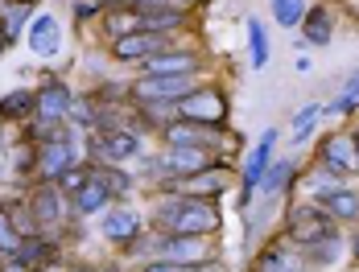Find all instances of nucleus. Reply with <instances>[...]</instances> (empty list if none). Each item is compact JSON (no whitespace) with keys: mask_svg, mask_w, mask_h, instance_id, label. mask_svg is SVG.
Segmentation results:
<instances>
[{"mask_svg":"<svg viewBox=\"0 0 359 272\" xmlns=\"http://www.w3.org/2000/svg\"><path fill=\"white\" fill-rule=\"evenodd\" d=\"M178 103H182V116L186 120H198V124H211V128H219L223 116H227V100L219 91H198V95H186Z\"/></svg>","mask_w":359,"mask_h":272,"instance_id":"obj_5","label":"nucleus"},{"mask_svg":"<svg viewBox=\"0 0 359 272\" xmlns=\"http://www.w3.org/2000/svg\"><path fill=\"white\" fill-rule=\"evenodd\" d=\"M144 67H149V74H194V70H198V58L186 54V50H182V54H165V50H161V54H153Z\"/></svg>","mask_w":359,"mask_h":272,"instance_id":"obj_13","label":"nucleus"},{"mask_svg":"<svg viewBox=\"0 0 359 272\" xmlns=\"http://www.w3.org/2000/svg\"><path fill=\"white\" fill-rule=\"evenodd\" d=\"M273 140H277V132H264L260 136V144L252 149V157H248V170H244V186H256V182H264V173H269V157H273Z\"/></svg>","mask_w":359,"mask_h":272,"instance_id":"obj_14","label":"nucleus"},{"mask_svg":"<svg viewBox=\"0 0 359 272\" xmlns=\"http://www.w3.org/2000/svg\"><path fill=\"white\" fill-rule=\"evenodd\" d=\"M165 136H170V144H203V140H211V128H203L198 120H186V124L165 128Z\"/></svg>","mask_w":359,"mask_h":272,"instance_id":"obj_21","label":"nucleus"},{"mask_svg":"<svg viewBox=\"0 0 359 272\" xmlns=\"http://www.w3.org/2000/svg\"><path fill=\"white\" fill-rule=\"evenodd\" d=\"M25 17H29V0H21V4H8V8H0V21H4V41H13V37L21 34Z\"/></svg>","mask_w":359,"mask_h":272,"instance_id":"obj_24","label":"nucleus"},{"mask_svg":"<svg viewBox=\"0 0 359 272\" xmlns=\"http://www.w3.org/2000/svg\"><path fill=\"white\" fill-rule=\"evenodd\" d=\"M323 206L334 219H359V194H351V190H326Z\"/></svg>","mask_w":359,"mask_h":272,"instance_id":"obj_18","label":"nucleus"},{"mask_svg":"<svg viewBox=\"0 0 359 272\" xmlns=\"http://www.w3.org/2000/svg\"><path fill=\"white\" fill-rule=\"evenodd\" d=\"M137 25L149 29V34H161V29H178L182 25V13L178 8H141Z\"/></svg>","mask_w":359,"mask_h":272,"instance_id":"obj_17","label":"nucleus"},{"mask_svg":"<svg viewBox=\"0 0 359 272\" xmlns=\"http://www.w3.org/2000/svg\"><path fill=\"white\" fill-rule=\"evenodd\" d=\"M13 161H17V170H21V173L34 170V153H25V149H17V153H13Z\"/></svg>","mask_w":359,"mask_h":272,"instance_id":"obj_35","label":"nucleus"},{"mask_svg":"<svg viewBox=\"0 0 359 272\" xmlns=\"http://www.w3.org/2000/svg\"><path fill=\"white\" fill-rule=\"evenodd\" d=\"M347 95H351V100H359V74L351 79V83H347Z\"/></svg>","mask_w":359,"mask_h":272,"instance_id":"obj_38","label":"nucleus"},{"mask_svg":"<svg viewBox=\"0 0 359 272\" xmlns=\"http://www.w3.org/2000/svg\"><path fill=\"white\" fill-rule=\"evenodd\" d=\"M306 41L310 46H326L330 41V17H326V8H310L306 13Z\"/></svg>","mask_w":359,"mask_h":272,"instance_id":"obj_22","label":"nucleus"},{"mask_svg":"<svg viewBox=\"0 0 359 272\" xmlns=\"http://www.w3.org/2000/svg\"><path fill=\"white\" fill-rule=\"evenodd\" d=\"M351 136H355V157H359V132H351Z\"/></svg>","mask_w":359,"mask_h":272,"instance_id":"obj_41","label":"nucleus"},{"mask_svg":"<svg viewBox=\"0 0 359 272\" xmlns=\"http://www.w3.org/2000/svg\"><path fill=\"white\" fill-rule=\"evenodd\" d=\"M323 170L326 173H351V170H359L355 136L339 132V136H330V140H326V144H323Z\"/></svg>","mask_w":359,"mask_h":272,"instance_id":"obj_6","label":"nucleus"},{"mask_svg":"<svg viewBox=\"0 0 359 272\" xmlns=\"http://www.w3.org/2000/svg\"><path fill=\"white\" fill-rule=\"evenodd\" d=\"M87 177H91V170H67L62 173V182H58V190H62V194H74V190H83Z\"/></svg>","mask_w":359,"mask_h":272,"instance_id":"obj_32","label":"nucleus"},{"mask_svg":"<svg viewBox=\"0 0 359 272\" xmlns=\"http://www.w3.org/2000/svg\"><path fill=\"white\" fill-rule=\"evenodd\" d=\"M293 173V161H277V165H269V173H264V194H273V190H281L285 186V177Z\"/></svg>","mask_w":359,"mask_h":272,"instance_id":"obj_30","label":"nucleus"},{"mask_svg":"<svg viewBox=\"0 0 359 272\" xmlns=\"http://www.w3.org/2000/svg\"><path fill=\"white\" fill-rule=\"evenodd\" d=\"M248 50H252V67L269 62V34H264L260 21H248Z\"/></svg>","mask_w":359,"mask_h":272,"instance_id":"obj_26","label":"nucleus"},{"mask_svg":"<svg viewBox=\"0 0 359 272\" xmlns=\"http://www.w3.org/2000/svg\"><path fill=\"white\" fill-rule=\"evenodd\" d=\"M8 272H29V268H25V264H21V260H17V264H13V268H8Z\"/></svg>","mask_w":359,"mask_h":272,"instance_id":"obj_39","label":"nucleus"},{"mask_svg":"<svg viewBox=\"0 0 359 272\" xmlns=\"http://www.w3.org/2000/svg\"><path fill=\"white\" fill-rule=\"evenodd\" d=\"M50 256H54V247H50V243H41V239H34V236H29L25 243H21V247H17V260H21L25 268H29V264H34V268H41Z\"/></svg>","mask_w":359,"mask_h":272,"instance_id":"obj_23","label":"nucleus"},{"mask_svg":"<svg viewBox=\"0 0 359 272\" xmlns=\"http://www.w3.org/2000/svg\"><path fill=\"white\" fill-rule=\"evenodd\" d=\"M108 198H111V190L95 177V170H91V177L83 182V190H74V210H79V215H95V210L108 206Z\"/></svg>","mask_w":359,"mask_h":272,"instance_id":"obj_10","label":"nucleus"},{"mask_svg":"<svg viewBox=\"0 0 359 272\" xmlns=\"http://www.w3.org/2000/svg\"><path fill=\"white\" fill-rule=\"evenodd\" d=\"M211 165V153L203 149V144H174V153L165 157V161H153V177L157 173H198Z\"/></svg>","mask_w":359,"mask_h":272,"instance_id":"obj_4","label":"nucleus"},{"mask_svg":"<svg viewBox=\"0 0 359 272\" xmlns=\"http://www.w3.org/2000/svg\"><path fill=\"white\" fill-rule=\"evenodd\" d=\"M104 236L116 239V243L133 239L137 236V215H128V210H111L108 219H104Z\"/></svg>","mask_w":359,"mask_h":272,"instance_id":"obj_20","label":"nucleus"},{"mask_svg":"<svg viewBox=\"0 0 359 272\" xmlns=\"http://www.w3.org/2000/svg\"><path fill=\"white\" fill-rule=\"evenodd\" d=\"M71 272H95V268H87V264H79V268H71Z\"/></svg>","mask_w":359,"mask_h":272,"instance_id":"obj_40","label":"nucleus"},{"mask_svg":"<svg viewBox=\"0 0 359 272\" xmlns=\"http://www.w3.org/2000/svg\"><path fill=\"white\" fill-rule=\"evenodd\" d=\"M34 215H37V223H54L62 215V194L54 186H41L37 198H34Z\"/></svg>","mask_w":359,"mask_h":272,"instance_id":"obj_19","label":"nucleus"},{"mask_svg":"<svg viewBox=\"0 0 359 272\" xmlns=\"http://www.w3.org/2000/svg\"><path fill=\"white\" fill-rule=\"evenodd\" d=\"M100 153L111 157V161H124V157L137 153V136L128 132V128H111V132L100 136Z\"/></svg>","mask_w":359,"mask_h":272,"instance_id":"obj_15","label":"nucleus"},{"mask_svg":"<svg viewBox=\"0 0 359 272\" xmlns=\"http://www.w3.org/2000/svg\"><path fill=\"white\" fill-rule=\"evenodd\" d=\"M95 177H100V182H104V186L111 190V198L128 190V177H124V173H116V170H95Z\"/></svg>","mask_w":359,"mask_h":272,"instance_id":"obj_31","label":"nucleus"},{"mask_svg":"<svg viewBox=\"0 0 359 272\" xmlns=\"http://www.w3.org/2000/svg\"><path fill=\"white\" fill-rule=\"evenodd\" d=\"M273 13H277V21L281 25H297L302 17H306V0H273Z\"/></svg>","mask_w":359,"mask_h":272,"instance_id":"obj_28","label":"nucleus"},{"mask_svg":"<svg viewBox=\"0 0 359 272\" xmlns=\"http://www.w3.org/2000/svg\"><path fill=\"white\" fill-rule=\"evenodd\" d=\"M223 186H227V173L211 170V165H207V170H198V173H190V182H186V190H190L194 198H215Z\"/></svg>","mask_w":359,"mask_h":272,"instance_id":"obj_16","label":"nucleus"},{"mask_svg":"<svg viewBox=\"0 0 359 272\" xmlns=\"http://www.w3.org/2000/svg\"><path fill=\"white\" fill-rule=\"evenodd\" d=\"M157 227L165 236H211L219 231V210L211 198H174L157 210Z\"/></svg>","mask_w":359,"mask_h":272,"instance_id":"obj_1","label":"nucleus"},{"mask_svg":"<svg viewBox=\"0 0 359 272\" xmlns=\"http://www.w3.org/2000/svg\"><path fill=\"white\" fill-rule=\"evenodd\" d=\"M355 256H359V236H355Z\"/></svg>","mask_w":359,"mask_h":272,"instance_id":"obj_42","label":"nucleus"},{"mask_svg":"<svg viewBox=\"0 0 359 272\" xmlns=\"http://www.w3.org/2000/svg\"><path fill=\"white\" fill-rule=\"evenodd\" d=\"M71 103L74 100L62 83H46L41 95H37V116H41V120H62V116L71 111Z\"/></svg>","mask_w":359,"mask_h":272,"instance_id":"obj_9","label":"nucleus"},{"mask_svg":"<svg viewBox=\"0 0 359 272\" xmlns=\"http://www.w3.org/2000/svg\"><path fill=\"white\" fill-rule=\"evenodd\" d=\"M128 4H141V8H174L178 0H128Z\"/></svg>","mask_w":359,"mask_h":272,"instance_id":"obj_36","label":"nucleus"},{"mask_svg":"<svg viewBox=\"0 0 359 272\" xmlns=\"http://www.w3.org/2000/svg\"><path fill=\"white\" fill-rule=\"evenodd\" d=\"M207 236H165L161 243V256L165 260H198V256H207Z\"/></svg>","mask_w":359,"mask_h":272,"instance_id":"obj_12","label":"nucleus"},{"mask_svg":"<svg viewBox=\"0 0 359 272\" xmlns=\"http://www.w3.org/2000/svg\"><path fill=\"white\" fill-rule=\"evenodd\" d=\"M256 272H306V268H302V260H293L285 252H264L256 260Z\"/></svg>","mask_w":359,"mask_h":272,"instance_id":"obj_25","label":"nucleus"},{"mask_svg":"<svg viewBox=\"0 0 359 272\" xmlns=\"http://www.w3.org/2000/svg\"><path fill=\"white\" fill-rule=\"evenodd\" d=\"M165 50V37L161 34H149V29H141V34H120L116 37V46H111V54L116 58H153V54H161Z\"/></svg>","mask_w":359,"mask_h":272,"instance_id":"obj_8","label":"nucleus"},{"mask_svg":"<svg viewBox=\"0 0 359 272\" xmlns=\"http://www.w3.org/2000/svg\"><path fill=\"white\" fill-rule=\"evenodd\" d=\"M21 243H25V236H21L17 223H13V210L0 206V252H17Z\"/></svg>","mask_w":359,"mask_h":272,"instance_id":"obj_27","label":"nucleus"},{"mask_svg":"<svg viewBox=\"0 0 359 272\" xmlns=\"http://www.w3.org/2000/svg\"><path fill=\"white\" fill-rule=\"evenodd\" d=\"M149 272H182V268H174V264H161V260H157V264H149Z\"/></svg>","mask_w":359,"mask_h":272,"instance_id":"obj_37","label":"nucleus"},{"mask_svg":"<svg viewBox=\"0 0 359 272\" xmlns=\"http://www.w3.org/2000/svg\"><path fill=\"white\" fill-rule=\"evenodd\" d=\"M58 21L54 17H37L34 29H29V50L34 54H41V58H50V54H58Z\"/></svg>","mask_w":359,"mask_h":272,"instance_id":"obj_11","label":"nucleus"},{"mask_svg":"<svg viewBox=\"0 0 359 272\" xmlns=\"http://www.w3.org/2000/svg\"><path fill=\"white\" fill-rule=\"evenodd\" d=\"M29 4H37V0H29Z\"/></svg>","mask_w":359,"mask_h":272,"instance_id":"obj_43","label":"nucleus"},{"mask_svg":"<svg viewBox=\"0 0 359 272\" xmlns=\"http://www.w3.org/2000/svg\"><path fill=\"white\" fill-rule=\"evenodd\" d=\"M289 236L297 243H318V239L334 236V223H330V210L326 206H293L289 210Z\"/></svg>","mask_w":359,"mask_h":272,"instance_id":"obj_3","label":"nucleus"},{"mask_svg":"<svg viewBox=\"0 0 359 272\" xmlns=\"http://www.w3.org/2000/svg\"><path fill=\"white\" fill-rule=\"evenodd\" d=\"M25 111H37V95H25V91H13L8 100L0 103V116H25Z\"/></svg>","mask_w":359,"mask_h":272,"instance_id":"obj_29","label":"nucleus"},{"mask_svg":"<svg viewBox=\"0 0 359 272\" xmlns=\"http://www.w3.org/2000/svg\"><path fill=\"white\" fill-rule=\"evenodd\" d=\"M314 120H318V107L302 111V116H297V124H293V140H306V136H310V128H314Z\"/></svg>","mask_w":359,"mask_h":272,"instance_id":"obj_33","label":"nucleus"},{"mask_svg":"<svg viewBox=\"0 0 359 272\" xmlns=\"http://www.w3.org/2000/svg\"><path fill=\"white\" fill-rule=\"evenodd\" d=\"M334 256H339V239H334V236L314 243V260H334Z\"/></svg>","mask_w":359,"mask_h":272,"instance_id":"obj_34","label":"nucleus"},{"mask_svg":"<svg viewBox=\"0 0 359 272\" xmlns=\"http://www.w3.org/2000/svg\"><path fill=\"white\" fill-rule=\"evenodd\" d=\"M194 87V74H149L133 87V95L144 103H178L190 95Z\"/></svg>","mask_w":359,"mask_h":272,"instance_id":"obj_2","label":"nucleus"},{"mask_svg":"<svg viewBox=\"0 0 359 272\" xmlns=\"http://www.w3.org/2000/svg\"><path fill=\"white\" fill-rule=\"evenodd\" d=\"M37 165H41V177L50 182H62V173L74 170V153L67 140H46L41 153H37Z\"/></svg>","mask_w":359,"mask_h":272,"instance_id":"obj_7","label":"nucleus"}]
</instances>
